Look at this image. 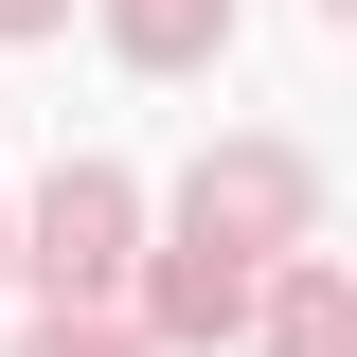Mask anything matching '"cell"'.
<instances>
[{
	"instance_id": "obj_6",
	"label": "cell",
	"mask_w": 357,
	"mask_h": 357,
	"mask_svg": "<svg viewBox=\"0 0 357 357\" xmlns=\"http://www.w3.org/2000/svg\"><path fill=\"white\" fill-rule=\"evenodd\" d=\"M18 18H54V0H0V36H18Z\"/></svg>"
},
{
	"instance_id": "obj_3",
	"label": "cell",
	"mask_w": 357,
	"mask_h": 357,
	"mask_svg": "<svg viewBox=\"0 0 357 357\" xmlns=\"http://www.w3.org/2000/svg\"><path fill=\"white\" fill-rule=\"evenodd\" d=\"M107 36H126V54H161V72H178V54H215V36H232V0H126Z\"/></svg>"
},
{
	"instance_id": "obj_1",
	"label": "cell",
	"mask_w": 357,
	"mask_h": 357,
	"mask_svg": "<svg viewBox=\"0 0 357 357\" xmlns=\"http://www.w3.org/2000/svg\"><path fill=\"white\" fill-rule=\"evenodd\" d=\"M36 286H54V304L126 286V178H107V161H72V178L36 197Z\"/></svg>"
},
{
	"instance_id": "obj_2",
	"label": "cell",
	"mask_w": 357,
	"mask_h": 357,
	"mask_svg": "<svg viewBox=\"0 0 357 357\" xmlns=\"http://www.w3.org/2000/svg\"><path fill=\"white\" fill-rule=\"evenodd\" d=\"M232 321H250V268L232 250H178L161 268V340H232Z\"/></svg>"
},
{
	"instance_id": "obj_4",
	"label": "cell",
	"mask_w": 357,
	"mask_h": 357,
	"mask_svg": "<svg viewBox=\"0 0 357 357\" xmlns=\"http://www.w3.org/2000/svg\"><path fill=\"white\" fill-rule=\"evenodd\" d=\"M268 340H286V357H340V268H304V286H286V321H268Z\"/></svg>"
},
{
	"instance_id": "obj_5",
	"label": "cell",
	"mask_w": 357,
	"mask_h": 357,
	"mask_svg": "<svg viewBox=\"0 0 357 357\" xmlns=\"http://www.w3.org/2000/svg\"><path fill=\"white\" fill-rule=\"evenodd\" d=\"M18 357H126V340H107V321H54V340H18Z\"/></svg>"
}]
</instances>
